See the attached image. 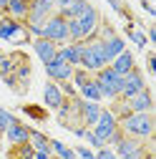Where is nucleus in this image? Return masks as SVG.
<instances>
[{
	"label": "nucleus",
	"mask_w": 156,
	"mask_h": 159,
	"mask_svg": "<svg viewBox=\"0 0 156 159\" xmlns=\"http://www.w3.org/2000/svg\"><path fill=\"white\" fill-rule=\"evenodd\" d=\"M154 126H156L154 114H128L119 119V129L131 139H139V142H146L154 136Z\"/></svg>",
	"instance_id": "1"
},
{
	"label": "nucleus",
	"mask_w": 156,
	"mask_h": 159,
	"mask_svg": "<svg viewBox=\"0 0 156 159\" xmlns=\"http://www.w3.org/2000/svg\"><path fill=\"white\" fill-rule=\"evenodd\" d=\"M108 66V58H106V48L101 38H88L83 41V53H81V68L88 71L91 76L96 71H101Z\"/></svg>",
	"instance_id": "2"
},
{
	"label": "nucleus",
	"mask_w": 156,
	"mask_h": 159,
	"mask_svg": "<svg viewBox=\"0 0 156 159\" xmlns=\"http://www.w3.org/2000/svg\"><path fill=\"white\" fill-rule=\"evenodd\" d=\"M93 81H96V86H98V91H101V98H108V101H116V98H119V93H121V76L111 66L96 71Z\"/></svg>",
	"instance_id": "3"
},
{
	"label": "nucleus",
	"mask_w": 156,
	"mask_h": 159,
	"mask_svg": "<svg viewBox=\"0 0 156 159\" xmlns=\"http://www.w3.org/2000/svg\"><path fill=\"white\" fill-rule=\"evenodd\" d=\"M41 38H46V41H53L55 46L68 43V20L55 10V13L48 18V20L41 25Z\"/></svg>",
	"instance_id": "4"
},
{
	"label": "nucleus",
	"mask_w": 156,
	"mask_h": 159,
	"mask_svg": "<svg viewBox=\"0 0 156 159\" xmlns=\"http://www.w3.org/2000/svg\"><path fill=\"white\" fill-rule=\"evenodd\" d=\"M0 41H8V43H15V46H20V43H25V41H30V35H28V30H25V25L23 23H18V20H13L10 15H0Z\"/></svg>",
	"instance_id": "5"
},
{
	"label": "nucleus",
	"mask_w": 156,
	"mask_h": 159,
	"mask_svg": "<svg viewBox=\"0 0 156 159\" xmlns=\"http://www.w3.org/2000/svg\"><path fill=\"white\" fill-rule=\"evenodd\" d=\"M113 152H116L119 159H151V152L146 149V144L139 142V139L126 136V134H124L121 142L113 147Z\"/></svg>",
	"instance_id": "6"
},
{
	"label": "nucleus",
	"mask_w": 156,
	"mask_h": 159,
	"mask_svg": "<svg viewBox=\"0 0 156 159\" xmlns=\"http://www.w3.org/2000/svg\"><path fill=\"white\" fill-rule=\"evenodd\" d=\"M55 13V5L50 0H30V8H28V18H25V28H41L48 18Z\"/></svg>",
	"instance_id": "7"
},
{
	"label": "nucleus",
	"mask_w": 156,
	"mask_h": 159,
	"mask_svg": "<svg viewBox=\"0 0 156 159\" xmlns=\"http://www.w3.org/2000/svg\"><path fill=\"white\" fill-rule=\"evenodd\" d=\"M78 28H81V33H83V41H88V38H96V33H98V25H101V13L96 10L91 3L78 13Z\"/></svg>",
	"instance_id": "8"
},
{
	"label": "nucleus",
	"mask_w": 156,
	"mask_h": 159,
	"mask_svg": "<svg viewBox=\"0 0 156 159\" xmlns=\"http://www.w3.org/2000/svg\"><path fill=\"white\" fill-rule=\"evenodd\" d=\"M144 89H146V78H144V73H141L139 68H133L131 73L121 76V93H119V98L128 101L131 96H136V93L144 91Z\"/></svg>",
	"instance_id": "9"
},
{
	"label": "nucleus",
	"mask_w": 156,
	"mask_h": 159,
	"mask_svg": "<svg viewBox=\"0 0 156 159\" xmlns=\"http://www.w3.org/2000/svg\"><path fill=\"white\" fill-rule=\"evenodd\" d=\"M119 129V119H116L113 114H111V109H101V116H98V121L93 124V134L101 139L103 144H108V139H111V134Z\"/></svg>",
	"instance_id": "10"
},
{
	"label": "nucleus",
	"mask_w": 156,
	"mask_h": 159,
	"mask_svg": "<svg viewBox=\"0 0 156 159\" xmlns=\"http://www.w3.org/2000/svg\"><path fill=\"white\" fill-rule=\"evenodd\" d=\"M46 76H48V81L53 84H63V81H71V76H73V66L61 61V58H53V61L46 66Z\"/></svg>",
	"instance_id": "11"
},
{
	"label": "nucleus",
	"mask_w": 156,
	"mask_h": 159,
	"mask_svg": "<svg viewBox=\"0 0 156 159\" xmlns=\"http://www.w3.org/2000/svg\"><path fill=\"white\" fill-rule=\"evenodd\" d=\"M128 111L131 114H151L154 111V96H151V89L146 86L144 91H139L136 96H131L128 101H126Z\"/></svg>",
	"instance_id": "12"
},
{
	"label": "nucleus",
	"mask_w": 156,
	"mask_h": 159,
	"mask_svg": "<svg viewBox=\"0 0 156 159\" xmlns=\"http://www.w3.org/2000/svg\"><path fill=\"white\" fill-rule=\"evenodd\" d=\"M101 104H96V101H83L81 98V104H78V119H81V124L86 129H93V124L98 121V116H101Z\"/></svg>",
	"instance_id": "13"
},
{
	"label": "nucleus",
	"mask_w": 156,
	"mask_h": 159,
	"mask_svg": "<svg viewBox=\"0 0 156 159\" xmlns=\"http://www.w3.org/2000/svg\"><path fill=\"white\" fill-rule=\"evenodd\" d=\"M30 46H33L35 56L41 58V63H43V66H48L53 58L58 56V46H55L53 41H46V38H33V41H30Z\"/></svg>",
	"instance_id": "14"
},
{
	"label": "nucleus",
	"mask_w": 156,
	"mask_h": 159,
	"mask_svg": "<svg viewBox=\"0 0 156 159\" xmlns=\"http://www.w3.org/2000/svg\"><path fill=\"white\" fill-rule=\"evenodd\" d=\"M81 53H83V43H63V46H58L55 58H61V61L71 63L73 68H78L81 66Z\"/></svg>",
	"instance_id": "15"
},
{
	"label": "nucleus",
	"mask_w": 156,
	"mask_h": 159,
	"mask_svg": "<svg viewBox=\"0 0 156 159\" xmlns=\"http://www.w3.org/2000/svg\"><path fill=\"white\" fill-rule=\"evenodd\" d=\"M3 136L8 139L13 147H18V144H28L30 126H28V124H23V121H15V124H10V126L3 131Z\"/></svg>",
	"instance_id": "16"
},
{
	"label": "nucleus",
	"mask_w": 156,
	"mask_h": 159,
	"mask_svg": "<svg viewBox=\"0 0 156 159\" xmlns=\"http://www.w3.org/2000/svg\"><path fill=\"white\" fill-rule=\"evenodd\" d=\"M43 101H46V106H48L50 111L61 109V104L66 101V96H63L61 86H58V84H53V81H48V84L43 86Z\"/></svg>",
	"instance_id": "17"
},
{
	"label": "nucleus",
	"mask_w": 156,
	"mask_h": 159,
	"mask_svg": "<svg viewBox=\"0 0 156 159\" xmlns=\"http://www.w3.org/2000/svg\"><path fill=\"white\" fill-rule=\"evenodd\" d=\"M108 66H111L116 73H119V76H126V73H131V71L136 68V58H133V53H131V51H124V53L116 56Z\"/></svg>",
	"instance_id": "18"
},
{
	"label": "nucleus",
	"mask_w": 156,
	"mask_h": 159,
	"mask_svg": "<svg viewBox=\"0 0 156 159\" xmlns=\"http://www.w3.org/2000/svg\"><path fill=\"white\" fill-rule=\"evenodd\" d=\"M28 8H30V0H8V5H5V15H10L13 20H18V23H25V18H28Z\"/></svg>",
	"instance_id": "19"
},
{
	"label": "nucleus",
	"mask_w": 156,
	"mask_h": 159,
	"mask_svg": "<svg viewBox=\"0 0 156 159\" xmlns=\"http://www.w3.org/2000/svg\"><path fill=\"white\" fill-rule=\"evenodd\" d=\"M103 48H106V58H108V63H111L119 53L126 51V41L116 33V35H111V38H106V41H103Z\"/></svg>",
	"instance_id": "20"
},
{
	"label": "nucleus",
	"mask_w": 156,
	"mask_h": 159,
	"mask_svg": "<svg viewBox=\"0 0 156 159\" xmlns=\"http://www.w3.org/2000/svg\"><path fill=\"white\" fill-rule=\"evenodd\" d=\"M28 144L35 152H50V136H46L43 131H38L30 126V136H28Z\"/></svg>",
	"instance_id": "21"
},
{
	"label": "nucleus",
	"mask_w": 156,
	"mask_h": 159,
	"mask_svg": "<svg viewBox=\"0 0 156 159\" xmlns=\"http://www.w3.org/2000/svg\"><path fill=\"white\" fill-rule=\"evenodd\" d=\"M126 35H128V41H131L136 48H139V51H144V48L149 46V35H146L144 30H139V28H136V25H133V20L126 25Z\"/></svg>",
	"instance_id": "22"
},
{
	"label": "nucleus",
	"mask_w": 156,
	"mask_h": 159,
	"mask_svg": "<svg viewBox=\"0 0 156 159\" xmlns=\"http://www.w3.org/2000/svg\"><path fill=\"white\" fill-rule=\"evenodd\" d=\"M50 154H53L55 159H78V154H76L68 144H63L61 139H50Z\"/></svg>",
	"instance_id": "23"
},
{
	"label": "nucleus",
	"mask_w": 156,
	"mask_h": 159,
	"mask_svg": "<svg viewBox=\"0 0 156 159\" xmlns=\"http://www.w3.org/2000/svg\"><path fill=\"white\" fill-rule=\"evenodd\" d=\"M78 96H81L83 101H96V104H101V91H98V86H96L93 76H91L88 84H83L81 89H78Z\"/></svg>",
	"instance_id": "24"
},
{
	"label": "nucleus",
	"mask_w": 156,
	"mask_h": 159,
	"mask_svg": "<svg viewBox=\"0 0 156 159\" xmlns=\"http://www.w3.org/2000/svg\"><path fill=\"white\" fill-rule=\"evenodd\" d=\"M88 81H91V73H88V71H83L81 66H78V68H73V76H71V84L76 86V91L81 89L83 84H88Z\"/></svg>",
	"instance_id": "25"
},
{
	"label": "nucleus",
	"mask_w": 156,
	"mask_h": 159,
	"mask_svg": "<svg viewBox=\"0 0 156 159\" xmlns=\"http://www.w3.org/2000/svg\"><path fill=\"white\" fill-rule=\"evenodd\" d=\"M15 121H18V119H15V114L0 106V131H5V129H8L10 124H15Z\"/></svg>",
	"instance_id": "26"
},
{
	"label": "nucleus",
	"mask_w": 156,
	"mask_h": 159,
	"mask_svg": "<svg viewBox=\"0 0 156 159\" xmlns=\"http://www.w3.org/2000/svg\"><path fill=\"white\" fill-rule=\"evenodd\" d=\"M83 139H86V142H88V147H91V149H101V147H106V144H103V142H101V139L96 136V134H93L91 129H86V134H83Z\"/></svg>",
	"instance_id": "27"
},
{
	"label": "nucleus",
	"mask_w": 156,
	"mask_h": 159,
	"mask_svg": "<svg viewBox=\"0 0 156 159\" xmlns=\"http://www.w3.org/2000/svg\"><path fill=\"white\" fill-rule=\"evenodd\" d=\"M73 152L78 154V159H96V152L91 147H76Z\"/></svg>",
	"instance_id": "28"
},
{
	"label": "nucleus",
	"mask_w": 156,
	"mask_h": 159,
	"mask_svg": "<svg viewBox=\"0 0 156 159\" xmlns=\"http://www.w3.org/2000/svg\"><path fill=\"white\" fill-rule=\"evenodd\" d=\"M96 159H119V157L111 147H101V149H96Z\"/></svg>",
	"instance_id": "29"
},
{
	"label": "nucleus",
	"mask_w": 156,
	"mask_h": 159,
	"mask_svg": "<svg viewBox=\"0 0 156 159\" xmlns=\"http://www.w3.org/2000/svg\"><path fill=\"white\" fill-rule=\"evenodd\" d=\"M23 111H25V114H30V116H35V119H46V114L38 109V106H23Z\"/></svg>",
	"instance_id": "30"
},
{
	"label": "nucleus",
	"mask_w": 156,
	"mask_h": 159,
	"mask_svg": "<svg viewBox=\"0 0 156 159\" xmlns=\"http://www.w3.org/2000/svg\"><path fill=\"white\" fill-rule=\"evenodd\" d=\"M146 68H149V73H156V56L154 53L146 56Z\"/></svg>",
	"instance_id": "31"
},
{
	"label": "nucleus",
	"mask_w": 156,
	"mask_h": 159,
	"mask_svg": "<svg viewBox=\"0 0 156 159\" xmlns=\"http://www.w3.org/2000/svg\"><path fill=\"white\" fill-rule=\"evenodd\" d=\"M73 3V0H53V5H55V10H66L68 5Z\"/></svg>",
	"instance_id": "32"
},
{
	"label": "nucleus",
	"mask_w": 156,
	"mask_h": 159,
	"mask_svg": "<svg viewBox=\"0 0 156 159\" xmlns=\"http://www.w3.org/2000/svg\"><path fill=\"white\" fill-rule=\"evenodd\" d=\"M139 5H141V8H144V10L149 13V15H156V10L151 8V3H149V0H139Z\"/></svg>",
	"instance_id": "33"
},
{
	"label": "nucleus",
	"mask_w": 156,
	"mask_h": 159,
	"mask_svg": "<svg viewBox=\"0 0 156 159\" xmlns=\"http://www.w3.org/2000/svg\"><path fill=\"white\" fill-rule=\"evenodd\" d=\"M50 157H53L50 152H35L33 154V159H50Z\"/></svg>",
	"instance_id": "34"
},
{
	"label": "nucleus",
	"mask_w": 156,
	"mask_h": 159,
	"mask_svg": "<svg viewBox=\"0 0 156 159\" xmlns=\"http://www.w3.org/2000/svg\"><path fill=\"white\" fill-rule=\"evenodd\" d=\"M5 5H8V0H0V15L5 13Z\"/></svg>",
	"instance_id": "35"
},
{
	"label": "nucleus",
	"mask_w": 156,
	"mask_h": 159,
	"mask_svg": "<svg viewBox=\"0 0 156 159\" xmlns=\"http://www.w3.org/2000/svg\"><path fill=\"white\" fill-rule=\"evenodd\" d=\"M0 139H3V131H0Z\"/></svg>",
	"instance_id": "36"
},
{
	"label": "nucleus",
	"mask_w": 156,
	"mask_h": 159,
	"mask_svg": "<svg viewBox=\"0 0 156 159\" xmlns=\"http://www.w3.org/2000/svg\"><path fill=\"white\" fill-rule=\"evenodd\" d=\"M50 159H55V157H50Z\"/></svg>",
	"instance_id": "37"
}]
</instances>
